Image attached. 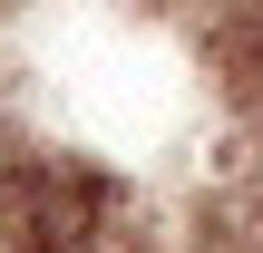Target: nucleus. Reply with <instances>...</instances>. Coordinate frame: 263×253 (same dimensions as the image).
<instances>
[{
  "instance_id": "obj_1",
  "label": "nucleus",
  "mask_w": 263,
  "mask_h": 253,
  "mask_svg": "<svg viewBox=\"0 0 263 253\" xmlns=\"http://www.w3.org/2000/svg\"><path fill=\"white\" fill-rule=\"evenodd\" d=\"M107 215H117L107 176H88V166H68V156H20V166H0V244L10 253H88L107 234Z\"/></svg>"
}]
</instances>
